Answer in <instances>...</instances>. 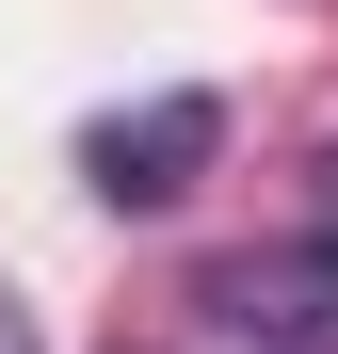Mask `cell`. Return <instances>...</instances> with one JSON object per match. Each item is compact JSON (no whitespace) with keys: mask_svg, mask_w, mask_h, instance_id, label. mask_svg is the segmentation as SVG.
Listing matches in <instances>:
<instances>
[{"mask_svg":"<svg viewBox=\"0 0 338 354\" xmlns=\"http://www.w3.org/2000/svg\"><path fill=\"white\" fill-rule=\"evenodd\" d=\"M194 306L258 354H338V242H242L194 274Z\"/></svg>","mask_w":338,"mask_h":354,"instance_id":"1","label":"cell"},{"mask_svg":"<svg viewBox=\"0 0 338 354\" xmlns=\"http://www.w3.org/2000/svg\"><path fill=\"white\" fill-rule=\"evenodd\" d=\"M209 145H225L209 97H145V113H113V129H81V177H97L113 209H161V194H194Z\"/></svg>","mask_w":338,"mask_h":354,"instance_id":"2","label":"cell"},{"mask_svg":"<svg viewBox=\"0 0 338 354\" xmlns=\"http://www.w3.org/2000/svg\"><path fill=\"white\" fill-rule=\"evenodd\" d=\"M0 354H32V306H17V290H0Z\"/></svg>","mask_w":338,"mask_h":354,"instance_id":"3","label":"cell"}]
</instances>
